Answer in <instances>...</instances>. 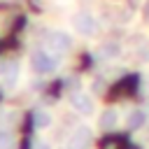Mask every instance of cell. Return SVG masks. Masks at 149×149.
<instances>
[{
	"label": "cell",
	"instance_id": "1",
	"mask_svg": "<svg viewBox=\"0 0 149 149\" xmlns=\"http://www.w3.org/2000/svg\"><path fill=\"white\" fill-rule=\"evenodd\" d=\"M72 26H74V30H77L79 35H84V37H91V35H95V33L100 30L98 19H95L93 14H88V12H77V14L72 16Z\"/></svg>",
	"mask_w": 149,
	"mask_h": 149
},
{
	"label": "cell",
	"instance_id": "2",
	"mask_svg": "<svg viewBox=\"0 0 149 149\" xmlns=\"http://www.w3.org/2000/svg\"><path fill=\"white\" fill-rule=\"evenodd\" d=\"M56 58L54 56H49L47 51H35L33 54V68L37 70V72H49V70H54L56 68Z\"/></svg>",
	"mask_w": 149,
	"mask_h": 149
},
{
	"label": "cell",
	"instance_id": "3",
	"mask_svg": "<svg viewBox=\"0 0 149 149\" xmlns=\"http://www.w3.org/2000/svg\"><path fill=\"white\" fill-rule=\"evenodd\" d=\"M49 44H51V49H56V51H70L72 40H70L68 33L56 30V33H49Z\"/></svg>",
	"mask_w": 149,
	"mask_h": 149
},
{
	"label": "cell",
	"instance_id": "4",
	"mask_svg": "<svg viewBox=\"0 0 149 149\" xmlns=\"http://www.w3.org/2000/svg\"><path fill=\"white\" fill-rule=\"evenodd\" d=\"M102 51H105L107 56H116V54H119V44H105Z\"/></svg>",
	"mask_w": 149,
	"mask_h": 149
},
{
	"label": "cell",
	"instance_id": "5",
	"mask_svg": "<svg viewBox=\"0 0 149 149\" xmlns=\"http://www.w3.org/2000/svg\"><path fill=\"white\" fill-rule=\"evenodd\" d=\"M77 105H79L81 109H88V100H86L84 95H79V98H77Z\"/></svg>",
	"mask_w": 149,
	"mask_h": 149
},
{
	"label": "cell",
	"instance_id": "6",
	"mask_svg": "<svg viewBox=\"0 0 149 149\" xmlns=\"http://www.w3.org/2000/svg\"><path fill=\"white\" fill-rule=\"evenodd\" d=\"M144 14L149 16V0H147V7H144Z\"/></svg>",
	"mask_w": 149,
	"mask_h": 149
}]
</instances>
